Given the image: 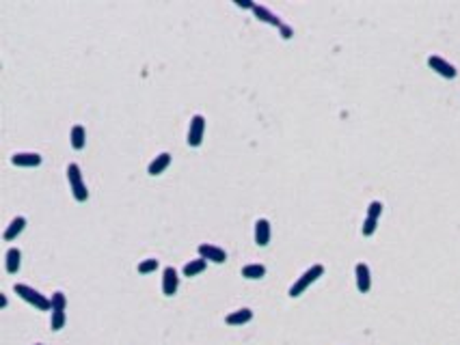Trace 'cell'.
I'll return each mask as SVG.
<instances>
[{
    "label": "cell",
    "mask_w": 460,
    "mask_h": 345,
    "mask_svg": "<svg viewBox=\"0 0 460 345\" xmlns=\"http://www.w3.org/2000/svg\"><path fill=\"white\" fill-rule=\"evenodd\" d=\"M9 305V300H7V296H0V307H7Z\"/></svg>",
    "instance_id": "26"
},
{
    "label": "cell",
    "mask_w": 460,
    "mask_h": 345,
    "mask_svg": "<svg viewBox=\"0 0 460 345\" xmlns=\"http://www.w3.org/2000/svg\"><path fill=\"white\" fill-rule=\"evenodd\" d=\"M24 227H26V218H24V216H17V218H13L11 225H9V227H7V231H5V239H7V242H11V239H15L20 233L24 231Z\"/></svg>",
    "instance_id": "14"
},
{
    "label": "cell",
    "mask_w": 460,
    "mask_h": 345,
    "mask_svg": "<svg viewBox=\"0 0 460 345\" xmlns=\"http://www.w3.org/2000/svg\"><path fill=\"white\" fill-rule=\"evenodd\" d=\"M35 345H41V343H35Z\"/></svg>",
    "instance_id": "27"
},
{
    "label": "cell",
    "mask_w": 460,
    "mask_h": 345,
    "mask_svg": "<svg viewBox=\"0 0 460 345\" xmlns=\"http://www.w3.org/2000/svg\"><path fill=\"white\" fill-rule=\"evenodd\" d=\"M171 164V153H166V151H162V153H158L156 158L149 162V169H147V173L149 175H160V173H164V169Z\"/></svg>",
    "instance_id": "11"
},
{
    "label": "cell",
    "mask_w": 460,
    "mask_h": 345,
    "mask_svg": "<svg viewBox=\"0 0 460 345\" xmlns=\"http://www.w3.org/2000/svg\"><path fill=\"white\" fill-rule=\"evenodd\" d=\"M15 294L22 298V300H26L30 307H35L37 311H48V309H52V300H48L44 294H39L37 289H33V287H28V285H22V283H17L15 287Z\"/></svg>",
    "instance_id": "1"
},
{
    "label": "cell",
    "mask_w": 460,
    "mask_h": 345,
    "mask_svg": "<svg viewBox=\"0 0 460 345\" xmlns=\"http://www.w3.org/2000/svg\"><path fill=\"white\" fill-rule=\"evenodd\" d=\"M67 181H69V188H71V194H74L76 201H87L89 198V190L85 186V179H82V173H80V166L78 164H69L67 166Z\"/></svg>",
    "instance_id": "2"
},
{
    "label": "cell",
    "mask_w": 460,
    "mask_h": 345,
    "mask_svg": "<svg viewBox=\"0 0 460 345\" xmlns=\"http://www.w3.org/2000/svg\"><path fill=\"white\" fill-rule=\"evenodd\" d=\"M322 274H324V268H322V266H311V268L305 272V274H302V276L296 280V283L290 287V296H292V298H298L300 294H305V289H307L309 285L316 283V280H318Z\"/></svg>",
    "instance_id": "3"
},
{
    "label": "cell",
    "mask_w": 460,
    "mask_h": 345,
    "mask_svg": "<svg viewBox=\"0 0 460 345\" xmlns=\"http://www.w3.org/2000/svg\"><path fill=\"white\" fill-rule=\"evenodd\" d=\"M11 162L15 166H39L41 164V155L33 153V151H24V153H13Z\"/></svg>",
    "instance_id": "10"
},
{
    "label": "cell",
    "mask_w": 460,
    "mask_h": 345,
    "mask_svg": "<svg viewBox=\"0 0 460 345\" xmlns=\"http://www.w3.org/2000/svg\"><path fill=\"white\" fill-rule=\"evenodd\" d=\"M266 274V268L261 263H251V266H244L242 268V276L244 278H251V280H257Z\"/></svg>",
    "instance_id": "18"
},
{
    "label": "cell",
    "mask_w": 460,
    "mask_h": 345,
    "mask_svg": "<svg viewBox=\"0 0 460 345\" xmlns=\"http://www.w3.org/2000/svg\"><path fill=\"white\" fill-rule=\"evenodd\" d=\"M156 270H158V259H145L139 263L141 274H149V272H156Z\"/></svg>",
    "instance_id": "21"
},
{
    "label": "cell",
    "mask_w": 460,
    "mask_h": 345,
    "mask_svg": "<svg viewBox=\"0 0 460 345\" xmlns=\"http://www.w3.org/2000/svg\"><path fill=\"white\" fill-rule=\"evenodd\" d=\"M428 65H430L438 76H443V78H456V67L452 65V63H447L445 58H441V56H430L428 58Z\"/></svg>",
    "instance_id": "6"
},
{
    "label": "cell",
    "mask_w": 460,
    "mask_h": 345,
    "mask_svg": "<svg viewBox=\"0 0 460 345\" xmlns=\"http://www.w3.org/2000/svg\"><path fill=\"white\" fill-rule=\"evenodd\" d=\"M63 326H65V311H52L50 328H52V330H61Z\"/></svg>",
    "instance_id": "19"
},
{
    "label": "cell",
    "mask_w": 460,
    "mask_h": 345,
    "mask_svg": "<svg viewBox=\"0 0 460 345\" xmlns=\"http://www.w3.org/2000/svg\"><path fill=\"white\" fill-rule=\"evenodd\" d=\"M199 257L205 261H212V263H225L227 261V253L223 248L212 246V244H201L199 246Z\"/></svg>",
    "instance_id": "5"
},
{
    "label": "cell",
    "mask_w": 460,
    "mask_h": 345,
    "mask_svg": "<svg viewBox=\"0 0 460 345\" xmlns=\"http://www.w3.org/2000/svg\"><path fill=\"white\" fill-rule=\"evenodd\" d=\"M236 5L242 9H251V11H253V7H255V3H248V0H236Z\"/></svg>",
    "instance_id": "25"
},
{
    "label": "cell",
    "mask_w": 460,
    "mask_h": 345,
    "mask_svg": "<svg viewBox=\"0 0 460 345\" xmlns=\"http://www.w3.org/2000/svg\"><path fill=\"white\" fill-rule=\"evenodd\" d=\"M251 319H253V311L251 309H238L234 313H229L225 321L229 323V326H242V323H248Z\"/></svg>",
    "instance_id": "13"
},
{
    "label": "cell",
    "mask_w": 460,
    "mask_h": 345,
    "mask_svg": "<svg viewBox=\"0 0 460 345\" xmlns=\"http://www.w3.org/2000/svg\"><path fill=\"white\" fill-rule=\"evenodd\" d=\"M354 276H357L359 291L361 294H368L370 287H372V274H370L368 263H357V268H354Z\"/></svg>",
    "instance_id": "8"
},
{
    "label": "cell",
    "mask_w": 460,
    "mask_h": 345,
    "mask_svg": "<svg viewBox=\"0 0 460 345\" xmlns=\"http://www.w3.org/2000/svg\"><path fill=\"white\" fill-rule=\"evenodd\" d=\"M376 227H378V220H374V218H365V222H363V235L365 237H370L374 231H376Z\"/></svg>",
    "instance_id": "23"
},
{
    "label": "cell",
    "mask_w": 460,
    "mask_h": 345,
    "mask_svg": "<svg viewBox=\"0 0 460 345\" xmlns=\"http://www.w3.org/2000/svg\"><path fill=\"white\" fill-rule=\"evenodd\" d=\"M65 307H67L65 294H63V291H54V294H52V311H65Z\"/></svg>",
    "instance_id": "20"
},
{
    "label": "cell",
    "mask_w": 460,
    "mask_h": 345,
    "mask_svg": "<svg viewBox=\"0 0 460 345\" xmlns=\"http://www.w3.org/2000/svg\"><path fill=\"white\" fill-rule=\"evenodd\" d=\"M205 266H207V261L201 259V257L188 261V263L184 266V276H197V274H201V272L205 270Z\"/></svg>",
    "instance_id": "17"
},
{
    "label": "cell",
    "mask_w": 460,
    "mask_h": 345,
    "mask_svg": "<svg viewBox=\"0 0 460 345\" xmlns=\"http://www.w3.org/2000/svg\"><path fill=\"white\" fill-rule=\"evenodd\" d=\"M270 242V222L266 218H259L255 222V244L257 246H268Z\"/></svg>",
    "instance_id": "9"
},
{
    "label": "cell",
    "mask_w": 460,
    "mask_h": 345,
    "mask_svg": "<svg viewBox=\"0 0 460 345\" xmlns=\"http://www.w3.org/2000/svg\"><path fill=\"white\" fill-rule=\"evenodd\" d=\"M382 214V203L380 201H372L370 207H368V218H374V220H378V216Z\"/></svg>",
    "instance_id": "22"
},
{
    "label": "cell",
    "mask_w": 460,
    "mask_h": 345,
    "mask_svg": "<svg viewBox=\"0 0 460 345\" xmlns=\"http://www.w3.org/2000/svg\"><path fill=\"white\" fill-rule=\"evenodd\" d=\"M253 13H255V17L259 19V22H266V24H273V26H277V28H281L283 24H281V19L270 11V9H266V7H261V5H255L253 7Z\"/></svg>",
    "instance_id": "12"
},
{
    "label": "cell",
    "mask_w": 460,
    "mask_h": 345,
    "mask_svg": "<svg viewBox=\"0 0 460 345\" xmlns=\"http://www.w3.org/2000/svg\"><path fill=\"white\" fill-rule=\"evenodd\" d=\"M69 140H71V147L80 151L82 147H85V143H87L85 128H82V125H74V128H71V134H69Z\"/></svg>",
    "instance_id": "15"
},
{
    "label": "cell",
    "mask_w": 460,
    "mask_h": 345,
    "mask_svg": "<svg viewBox=\"0 0 460 345\" xmlns=\"http://www.w3.org/2000/svg\"><path fill=\"white\" fill-rule=\"evenodd\" d=\"M20 259H22L20 248H9L7 250V272L9 274H15V272L20 270Z\"/></svg>",
    "instance_id": "16"
},
{
    "label": "cell",
    "mask_w": 460,
    "mask_h": 345,
    "mask_svg": "<svg viewBox=\"0 0 460 345\" xmlns=\"http://www.w3.org/2000/svg\"><path fill=\"white\" fill-rule=\"evenodd\" d=\"M177 287H180V276H177L175 268H164V274H162V291L164 296H173Z\"/></svg>",
    "instance_id": "7"
},
{
    "label": "cell",
    "mask_w": 460,
    "mask_h": 345,
    "mask_svg": "<svg viewBox=\"0 0 460 345\" xmlns=\"http://www.w3.org/2000/svg\"><path fill=\"white\" fill-rule=\"evenodd\" d=\"M203 132H205V119L203 114H195L190 119V128H188V145L190 147H199L203 143Z\"/></svg>",
    "instance_id": "4"
},
{
    "label": "cell",
    "mask_w": 460,
    "mask_h": 345,
    "mask_svg": "<svg viewBox=\"0 0 460 345\" xmlns=\"http://www.w3.org/2000/svg\"><path fill=\"white\" fill-rule=\"evenodd\" d=\"M279 30H281V37H283V39H290L292 35H294V30H292L290 26H285V24H283V26H281Z\"/></svg>",
    "instance_id": "24"
}]
</instances>
